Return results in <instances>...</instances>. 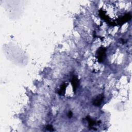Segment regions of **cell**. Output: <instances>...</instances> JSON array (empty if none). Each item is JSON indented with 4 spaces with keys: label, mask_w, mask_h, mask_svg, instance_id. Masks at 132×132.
Listing matches in <instances>:
<instances>
[{
    "label": "cell",
    "mask_w": 132,
    "mask_h": 132,
    "mask_svg": "<svg viewBox=\"0 0 132 132\" xmlns=\"http://www.w3.org/2000/svg\"><path fill=\"white\" fill-rule=\"evenodd\" d=\"M86 120L88 122V125L90 128H92L93 126L97 123V122L95 120H92L89 116L86 117Z\"/></svg>",
    "instance_id": "7"
},
{
    "label": "cell",
    "mask_w": 132,
    "mask_h": 132,
    "mask_svg": "<svg viewBox=\"0 0 132 132\" xmlns=\"http://www.w3.org/2000/svg\"><path fill=\"white\" fill-rule=\"evenodd\" d=\"M68 83H63L62 84L59 88V89L57 91V93L59 95H64L65 93V90L67 88V87L68 86Z\"/></svg>",
    "instance_id": "6"
},
{
    "label": "cell",
    "mask_w": 132,
    "mask_h": 132,
    "mask_svg": "<svg viewBox=\"0 0 132 132\" xmlns=\"http://www.w3.org/2000/svg\"><path fill=\"white\" fill-rule=\"evenodd\" d=\"M71 82V84L72 86L73 90L74 92H75L79 85V80L78 79V77L76 76H73V77L72 78Z\"/></svg>",
    "instance_id": "5"
},
{
    "label": "cell",
    "mask_w": 132,
    "mask_h": 132,
    "mask_svg": "<svg viewBox=\"0 0 132 132\" xmlns=\"http://www.w3.org/2000/svg\"><path fill=\"white\" fill-rule=\"evenodd\" d=\"M45 128H46V129L47 130H49V131H54V129L53 126H52V125H47Z\"/></svg>",
    "instance_id": "8"
},
{
    "label": "cell",
    "mask_w": 132,
    "mask_h": 132,
    "mask_svg": "<svg viewBox=\"0 0 132 132\" xmlns=\"http://www.w3.org/2000/svg\"><path fill=\"white\" fill-rule=\"evenodd\" d=\"M106 49L103 47H100L96 51L97 58L98 60V61L101 62H102L106 56Z\"/></svg>",
    "instance_id": "3"
},
{
    "label": "cell",
    "mask_w": 132,
    "mask_h": 132,
    "mask_svg": "<svg viewBox=\"0 0 132 132\" xmlns=\"http://www.w3.org/2000/svg\"><path fill=\"white\" fill-rule=\"evenodd\" d=\"M72 115H73V113L72 112V111H70L69 112V113H68V117L69 118H71L72 117Z\"/></svg>",
    "instance_id": "9"
},
{
    "label": "cell",
    "mask_w": 132,
    "mask_h": 132,
    "mask_svg": "<svg viewBox=\"0 0 132 132\" xmlns=\"http://www.w3.org/2000/svg\"><path fill=\"white\" fill-rule=\"evenodd\" d=\"M104 95L103 94L97 95L93 100V104L95 106H100L103 101Z\"/></svg>",
    "instance_id": "4"
},
{
    "label": "cell",
    "mask_w": 132,
    "mask_h": 132,
    "mask_svg": "<svg viewBox=\"0 0 132 132\" xmlns=\"http://www.w3.org/2000/svg\"><path fill=\"white\" fill-rule=\"evenodd\" d=\"M131 19V15L130 13H126L125 15L119 17L116 20V22H115L116 25H122L124 23L128 22L129 20H130Z\"/></svg>",
    "instance_id": "1"
},
{
    "label": "cell",
    "mask_w": 132,
    "mask_h": 132,
    "mask_svg": "<svg viewBox=\"0 0 132 132\" xmlns=\"http://www.w3.org/2000/svg\"><path fill=\"white\" fill-rule=\"evenodd\" d=\"M98 15H100V17L104 20L105 21H107V23L111 25H116V23L114 22V21H111L110 18L106 14V12L105 11H104L102 9H100L98 11Z\"/></svg>",
    "instance_id": "2"
}]
</instances>
